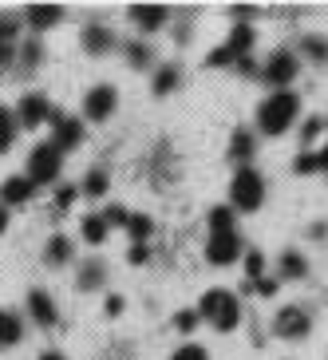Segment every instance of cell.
Here are the masks:
<instances>
[{"mask_svg": "<svg viewBox=\"0 0 328 360\" xmlns=\"http://www.w3.org/2000/svg\"><path fill=\"white\" fill-rule=\"evenodd\" d=\"M296 111H301V99H296L293 91H273V96L257 107V127H261L265 135H285V131L293 127Z\"/></svg>", "mask_w": 328, "mask_h": 360, "instance_id": "6da1fadb", "label": "cell"}, {"mask_svg": "<svg viewBox=\"0 0 328 360\" xmlns=\"http://www.w3.org/2000/svg\"><path fill=\"white\" fill-rule=\"evenodd\" d=\"M202 317L210 321L214 328H222V333H233L242 325V301L230 289H210L202 297Z\"/></svg>", "mask_w": 328, "mask_h": 360, "instance_id": "7a4b0ae2", "label": "cell"}, {"mask_svg": "<svg viewBox=\"0 0 328 360\" xmlns=\"http://www.w3.org/2000/svg\"><path fill=\"white\" fill-rule=\"evenodd\" d=\"M230 202H233V214L242 210V214H254L257 206L265 202V182H261V174L257 170H249V167H242L237 174H233V182H230Z\"/></svg>", "mask_w": 328, "mask_h": 360, "instance_id": "3957f363", "label": "cell"}, {"mask_svg": "<svg viewBox=\"0 0 328 360\" xmlns=\"http://www.w3.org/2000/svg\"><path fill=\"white\" fill-rule=\"evenodd\" d=\"M60 155H64V150L55 147V143H40V147L32 150V159H28V179L32 182H55L60 179V167H64Z\"/></svg>", "mask_w": 328, "mask_h": 360, "instance_id": "277c9868", "label": "cell"}, {"mask_svg": "<svg viewBox=\"0 0 328 360\" xmlns=\"http://www.w3.org/2000/svg\"><path fill=\"white\" fill-rule=\"evenodd\" d=\"M296 68H301V64H296V56L289 52V48H277V52L269 56V64L261 68V79H265V84H273L277 91H285V84H293V79H296Z\"/></svg>", "mask_w": 328, "mask_h": 360, "instance_id": "5b68a950", "label": "cell"}, {"mask_svg": "<svg viewBox=\"0 0 328 360\" xmlns=\"http://www.w3.org/2000/svg\"><path fill=\"white\" fill-rule=\"evenodd\" d=\"M308 328H313V321H308V313L301 305H285L281 313L273 317V333L281 340H305Z\"/></svg>", "mask_w": 328, "mask_h": 360, "instance_id": "8992f818", "label": "cell"}, {"mask_svg": "<svg viewBox=\"0 0 328 360\" xmlns=\"http://www.w3.org/2000/svg\"><path fill=\"white\" fill-rule=\"evenodd\" d=\"M115 107H119V91L111 84H99V87H91V91L84 96V115L96 119V123L111 119L115 115Z\"/></svg>", "mask_w": 328, "mask_h": 360, "instance_id": "52a82bcc", "label": "cell"}, {"mask_svg": "<svg viewBox=\"0 0 328 360\" xmlns=\"http://www.w3.org/2000/svg\"><path fill=\"white\" fill-rule=\"evenodd\" d=\"M206 257H210L214 265H233L242 257V238H237V233H210Z\"/></svg>", "mask_w": 328, "mask_h": 360, "instance_id": "ba28073f", "label": "cell"}, {"mask_svg": "<svg viewBox=\"0 0 328 360\" xmlns=\"http://www.w3.org/2000/svg\"><path fill=\"white\" fill-rule=\"evenodd\" d=\"M52 143H55L60 150L79 147V143H84V123H79V119L60 115V111H52Z\"/></svg>", "mask_w": 328, "mask_h": 360, "instance_id": "9c48e42d", "label": "cell"}, {"mask_svg": "<svg viewBox=\"0 0 328 360\" xmlns=\"http://www.w3.org/2000/svg\"><path fill=\"white\" fill-rule=\"evenodd\" d=\"M44 119H52V103L44 96H24L20 107H16V123L20 127H40Z\"/></svg>", "mask_w": 328, "mask_h": 360, "instance_id": "30bf717a", "label": "cell"}, {"mask_svg": "<svg viewBox=\"0 0 328 360\" xmlns=\"http://www.w3.org/2000/svg\"><path fill=\"white\" fill-rule=\"evenodd\" d=\"M119 48V36L107 28V24H87L84 28V52L91 56H107V52H115Z\"/></svg>", "mask_w": 328, "mask_h": 360, "instance_id": "8fae6325", "label": "cell"}, {"mask_svg": "<svg viewBox=\"0 0 328 360\" xmlns=\"http://www.w3.org/2000/svg\"><path fill=\"white\" fill-rule=\"evenodd\" d=\"M28 313H32V321L44 328H52L55 321H60V309H55L52 293H44V289H32V293H28Z\"/></svg>", "mask_w": 328, "mask_h": 360, "instance_id": "7c38bea8", "label": "cell"}, {"mask_svg": "<svg viewBox=\"0 0 328 360\" xmlns=\"http://www.w3.org/2000/svg\"><path fill=\"white\" fill-rule=\"evenodd\" d=\"M32 191H36V182L28 179V174H12V179L0 186V202H4V206H20V202L32 198Z\"/></svg>", "mask_w": 328, "mask_h": 360, "instance_id": "4fadbf2b", "label": "cell"}, {"mask_svg": "<svg viewBox=\"0 0 328 360\" xmlns=\"http://www.w3.org/2000/svg\"><path fill=\"white\" fill-rule=\"evenodd\" d=\"M131 20H135L138 32H155L166 20V8L162 4H131Z\"/></svg>", "mask_w": 328, "mask_h": 360, "instance_id": "5bb4252c", "label": "cell"}, {"mask_svg": "<svg viewBox=\"0 0 328 360\" xmlns=\"http://www.w3.org/2000/svg\"><path fill=\"white\" fill-rule=\"evenodd\" d=\"M60 16H64L60 4H28L24 8V20L32 24V28H52V24H60Z\"/></svg>", "mask_w": 328, "mask_h": 360, "instance_id": "9a60e30c", "label": "cell"}, {"mask_svg": "<svg viewBox=\"0 0 328 360\" xmlns=\"http://www.w3.org/2000/svg\"><path fill=\"white\" fill-rule=\"evenodd\" d=\"M24 340V321L8 309H0V349H12V345H20Z\"/></svg>", "mask_w": 328, "mask_h": 360, "instance_id": "2e32d148", "label": "cell"}, {"mask_svg": "<svg viewBox=\"0 0 328 360\" xmlns=\"http://www.w3.org/2000/svg\"><path fill=\"white\" fill-rule=\"evenodd\" d=\"M237 60H245L249 56V48H254V28L249 24H233V32H230V44H225Z\"/></svg>", "mask_w": 328, "mask_h": 360, "instance_id": "e0dca14e", "label": "cell"}, {"mask_svg": "<svg viewBox=\"0 0 328 360\" xmlns=\"http://www.w3.org/2000/svg\"><path fill=\"white\" fill-rule=\"evenodd\" d=\"M254 135H249V131H233V139H230V159L233 162H249V159H254Z\"/></svg>", "mask_w": 328, "mask_h": 360, "instance_id": "ac0fdd59", "label": "cell"}, {"mask_svg": "<svg viewBox=\"0 0 328 360\" xmlns=\"http://www.w3.org/2000/svg\"><path fill=\"white\" fill-rule=\"evenodd\" d=\"M44 262L48 265H67L72 262V242H67L64 233H55L52 242L44 245Z\"/></svg>", "mask_w": 328, "mask_h": 360, "instance_id": "d6986e66", "label": "cell"}, {"mask_svg": "<svg viewBox=\"0 0 328 360\" xmlns=\"http://www.w3.org/2000/svg\"><path fill=\"white\" fill-rule=\"evenodd\" d=\"M178 79H182V68L178 64L159 68V72H155V96H170V91L178 87Z\"/></svg>", "mask_w": 328, "mask_h": 360, "instance_id": "ffe728a7", "label": "cell"}, {"mask_svg": "<svg viewBox=\"0 0 328 360\" xmlns=\"http://www.w3.org/2000/svg\"><path fill=\"white\" fill-rule=\"evenodd\" d=\"M84 242H91V245L107 242V218L103 214H87L84 218Z\"/></svg>", "mask_w": 328, "mask_h": 360, "instance_id": "44dd1931", "label": "cell"}, {"mask_svg": "<svg viewBox=\"0 0 328 360\" xmlns=\"http://www.w3.org/2000/svg\"><path fill=\"white\" fill-rule=\"evenodd\" d=\"M281 274L285 277H305L308 274V262H305V254H296V250H285V254H281Z\"/></svg>", "mask_w": 328, "mask_h": 360, "instance_id": "7402d4cb", "label": "cell"}, {"mask_svg": "<svg viewBox=\"0 0 328 360\" xmlns=\"http://www.w3.org/2000/svg\"><path fill=\"white\" fill-rule=\"evenodd\" d=\"M16 127H20V123H16V115H12L8 107H0V155H4V150H12Z\"/></svg>", "mask_w": 328, "mask_h": 360, "instance_id": "603a6c76", "label": "cell"}, {"mask_svg": "<svg viewBox=\"0 0 328 360\" xmlns=\"http://www.w3.org/2000/svg\"><path fill=\"white\" fill-rule=\"evenodd\" d=\"M127 230H131V242H135V245H147V238L155 233V222H150L147 214H131Z\"/></svg>", "mask_w": 328, "mask_h": 360, "instance_id": "cb8c5ba5", "label": "cell"}, {"mask_svg": "<svg viewBox=\"0 0 328 360\" xmlns=\"http://www.w3.org/2000/svg\"><path fill=\"white\" fill-rule=\"evenodd\" d=\"M75 285L84 289V293H87V289L103 285V262H87L84 269H79V281H75Z\"/></svg>", "mask_w": 328, "mask_h": 360, "instance_id": "d4e9b609", "label": "cell"}, {"mask_svg": "<svg viewBox=\"0 0 328 360\" xmlns=\"http://www.w3.org/2000/svg\"><path fill=\"white\" fill-rule=\"evenodd\" d=\"M210 233H233V206H214L210 210Z\"/></svg>", "mask_w": 328, "mask_h": 360, "instance_id": "484cf974", "label": "cell"}, {"mask_svg": "<svg viewBox=\"0 0 328 360\" xmlns=\"http://www.w3.org/2000/svg\"><path fill=\"white\" fill-rule=\"evenodd\" d=\"M301 48L308 52V60L328 64V40H320V36H305V40H301Z\"/></svg>", "mask_w": 328, "mask_h": 360, "instance_id": "4316f807", "label": "cell"}, {"mask_svg": "<svg viewBox=\"0 0 328 360\" xmlns=\"http://www.w3.org/2000/svg\"><path fill=\"white\" fill-rule=\"evenodd\" d=\"M84 194H87V198H103V194H107V174H103V170H91V174L84 179Z\"/></svg>", "mask_w": 328, "mask_h": 360, "instance_id": "83f0119b", "label": "cell"}, {"mask_svg": "<svg viewBox=\"0 0 328 360\" xmlns=\"http://www.w3.org/2000/svg\"><path fill=\"white\" fill-rule=\"evenodd\" d=\"M127 60H131V68H147L150 60H155V52H150L143 40H135V44H127Z\"/></svg>", "mask_w": 328, "mask_h": 360, "instance_id": "f1b7e54d", "label": "cell"}, {"mask_svg": "<svg viewBox=\"0 0 328 360\" xmlns=\"http://www.w3.org/2000/svg\"><path fill=\"white\" fill-rule=\"evenodd\" d=\"M293 170L296 174H313V170H320V159L313 155V150H301V155L293 159Z\"/></svg>", "mask_w": 328, "mask_h": 360, "instance_id": "f546056e", "label": "cell"}, {"mask_svg": "<svg viewBox=\"0 0 328 360\" xmlns=\"http://www.w3.org/2000/svg\"><path fill=\"white\" fill-rule=\"evenodd\" d=\"M261 274H265V257L257 254V250H254V254H245V277L257 285V281H261Z\"/></svg>", "mask_w": 328, "mask_h": 360, "instance_id": "4dcf8cb0", "label": "cell"}, {"mask_svg": "<svg viewBox=\"0 0 328 360\" xmlns=\"http://www.w3.org/2000/svg\"><path fill=\"white\" fill-rule=\"evenodd\" d=\"M328 127V119H308L305 127H301V147H313V139Z\"/></svg>", "mask_w": 328, "mask_h": 360, "instance_id": "1f68e13d", "label": "cell"}, {"mask_svg": "<svg viewBox=\"0 0 328 360\" xmlns=\"http://www.w3.org/2000/svg\"><path fill=\"white\" fill-rule=\"evenodd\" d=\"M206 64H210V68H230V64H237V56L222 44V48H214V52L206 56Z\"/></svg>", "mask_w": 328, "mask_h": 360, "instance_id": "d6a6232c", "label": "cell"}, {"mask_svg": "<svg viewBox=\"0 0 328 360\" xmlns=\"http://www.w3.org/2000/svg\"><path fill=\"white\" fill-rule=\"evenodd\" d=\"M170 360H210V352L202 349V345H182V349L174 352Z\"/></svg>", "mask_w": 328, "mask_h": 360, "instance_id": "836d02e7", "label": "cell"}, {"mask_svg": "<svg viewBox=\"0 0 328 360\" xmlns=\"http://www.w3.org/2000/svg\"><path fill=\"white\" fill-rule=\"evenodd\" d=\"M107 226H131V214H127V206H107Z\"/></svg>", "mask_w": 328, "mask_h": 360, "instance_id": "e575fe53", "label": "cell"}, {"mask_svg": "<svg viewBox=\"0 0 328 360\" xmlns=\"http://www.w3.org/2000/svg\"><path fill=\"white\" fill-rule=\"evenodd\" d=\"M16 28H20V20H16V16H0V44H12Z\"/></svg>", "mask_w": 328, "mask_h": 360, "instance_id": "d590c367", "label": "cell"}, {"mask_svg": "<svg viewBox=\"0 0 328 360\" xmlns=\"http://www.w3.org/2000/svg\"><path fill=\"white\" fill-rule=\"evenodd\" d=\"M174 325H178V328H182V333H190V328H194V325H198V313H190V309H182L178 317H174Z\"/></svg>", "mask_w": 328, "mask_h": 360, "instance_id": "8d00e7d4", "label": "cell"}, {"mask_svg": "<svg viewBox=\"0 0 328 360\" xmlns=\"http://www.w3.org/2000/svg\"><path fill=\"white\" fill-rule=\"evenodd\" d=\"M40 52H44L40 44H24V64L36 68V64H40Z\"/></svg>", "mask_w": 328, "mask_h": 360, "instance_id": "74e56055", "label": "cell"}, {"mask_svg": "<svg viewBox=\"0 0 328 360\" xmlns=\"http://www.w3.org/2000/svg\"><path fill=\"white\" fill-rule=\"evenodd\" d=\"M123 305H127V301H123V297H119V293H111V297H107V317H119V313H123Z\"/></svg>", "mask_w": 328, "mask_h": 360, "instance_id": "f35d334b", "label": "cell"}, {"mask_svg": "<svg viewBox=\"0 0 328 360\" xmlns=\"http://www.w3.org/2000/svg\"><path fill=\"white\" fill-rule=\"evenodd\" d=\"M72 202H75V191H72V186H64V191L55 194V210H67Z\"/></svg>", "mask_w": 328, "mask_h": 360, "instance_id": "ab89813d", "label": "cell"}, {"mask_svg": "<svg viewBox=\"0 0 328 360\" xmlns=\"http://www.w3.org/2000/svg\"><path fill=\"white\" fill-rule=\"evenodd\" d=\"M131 265H143V262H147V257H150V245H131Z\"/></svg>", "mask_w": 328, "mask_h": 360, "instance_id": "60d3db41", "label": "cell"}, {"mask_svg": "<svg viewBox=\"0 0 328 360\" xmlns=\"http://www.w3.org/2000/svg\"><path fill=\"white\" fill-rule=\"evenodd\" d=\"M257 293H261V297H273V293H277V277H261V281H257Z\"/></svg>", "mask_w": 328, "mask_h": 360, "instance_id": "b9f144b4", "label": "cell"}, {"mask_svg": "<svg viewBox=\"0 0 328 360\" xmlns=\"http://www.w3.org/2000/svg\"><path fill=\"white\" fill-rule=\"evenodd\" d=\"M237 72H245V75H257V64L245 56V60H237Z\"/></svg>", "mask_w": 328, "mask_h": 360, "instance_id": "7bdbcfd3", "label": "cell"}, {"mask_svg": "<svg viewBox=\"0 0 328 360\" xmlns=\"http://www.w3.org/2000/svg\"><path fill=\"white\" fill-rule=\"evenodd\" d=\"M8 60H12V44H0V68L8 64Z\"/></svg>", "mask_w": 328, "mask_h": 360, "instance_id": "ee69618b", "label": "cell"}, {"mask_svg": "<svg viewBox=\"0 0 328 360\" xmlns=\"http://www.w3.org/2000/svg\"><path fill=\"white\" fill-rule=\"evenodd\" d=\"M317 159H320V170H324V174H328V143H324V147H320V155H317Z\"/></svg>", "mask_w": 328, "mask_h": 360, "instance_id": "f6af8a7d", "label": "cell"}, {"mask_svg": "<svg viewBox=\"0 0 328 360\" xmlns=\"http://www.w3.org/2000/svg\"><path fill=\"white\" fill-rule=\"evenodd\" d=\"M40 360H67V356H64V352H52V349H48V352H40Z\"/></svg>", "mask_w": 328, "mask_h": 360, "instance_id": "bcb514c9", "label": "cell"}, {"mask_svg": "<svg viewBox=\"0 0 328 360\" xmlns=\"http://www.w3.org/2000/svg\"><path fill=\"white\" fill-rule=\"evenodd\" d=\"M8 230V210H4V206H0V233Z\"/></svg>", "mask_w": 328, "mask_h": 360, "instance_id": "7dc6e473", "label": "cell"}]
</instances>
